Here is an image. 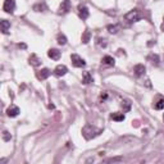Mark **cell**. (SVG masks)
Returning <instances> with one entry per match:
<instances>
[{
    "instance_id": "cell-17",
    "label": "cell",
    "mask_w": 164,
    "mask_h": 164,
    "mask_svg": "<svg viewBox=\"0 0 164 164\" xmlns=\"http://www.w3.org/2000/svg\"><path fill=\"white\" fill-rule=\"evenodd\" d=\"M148 60H150V62L153 63V64H159V60H160V58H159V55L158 54H150L149 57H148Z\"/></svg>"
},
{
    "instance_id": "cell-21",
    "label": "cell",
    "mask_w": 164,
    "mask_h": 164,
    "mask_svg": "<svg viewBox=\"0 0 164 164\" xmlns=\"http://www.w3.org/2000/svg\"><path fill=\"white\" fill-rule=\"evenodd\" d=\"M118 30H119V26L118 24H110V26H108V31L110 33H117Z\"/></svg>"
},
{
    "instance_id": "cell-7",
    "label": "cell",
    "mask_w": 164,
    "mask_h": 164,
    "mask_svg": "<svg viewBox=\"0 0 164 164\" xmlns=\"http://www.w3.org/2000/svg\"><path fill=\"white\" fill-rule=\"evenodd\" d=\"M89 14H90V12H89L87 8H86L85 5H82V4H80L78 5V15L81 17L82 19H86L89 17Z\"/></svg>"
},
{
    "instance_id": "cell-12",
    "label": "cell",
    "mask_w": 164,
    "mask_h": 164,
    "mask_svg": "<svg viewBox=\"0 0 164 164\" xmlns=\"http://www.w3.org/2000/svg\"><path fill=\"white\" fill-rule=\"evenodd\" d=\"M28 60H30V64L33 65V67H39L41 64V60L39 59V57L36 54H31V57H30Z\"/></svg>"
},
{
    "instance_id": "cell-19",
    "label": "cell",
    "mask_w": 164,
    "mask_h": 164,
    "mask_svg": "<svg viewBox=\"0 0 164 164\" xmlns=\"http://www.w3.org/2000/svg\"><path fill=\"white\" fill-rule=\"evenodd\" d=\"M154 108L157 109V110H162V109H164V99H159V100L154 104Z\"/></svg>"
},
{
    "instance_id": "cell-23",
    "label": "cell",
    "mask_w": 164,
    "mask_h": 164,
    "mask_svg": "<svg viewBox=\"0 0 164 164\" xmlns=\"http://www.w3.org/2000/svg\"><path fill=\"white\" fill-rule=\"evenodd\" d=\"M90 41V31H85V33L82 35V42L83 44H87Z\"/></svg>"
},
{
    "instance_id": "cell-5",
    "label": "cell",
    "mask_w": 164,
    "mask_h": 164,
    "mask_svg": "<svg viewBox=\"0 0 164 164\" xmlns=\"http://www.w3.org/2000/svg\"><path fill=\"white\" fill-rule=\"evenodd\" d=\"M71 11V2L69 0H63L59 6V14H65Z\"/></svg>"
},
{
    "instance_id": "cell-13",
    "label": "cell",
    "mask_w": 164,
    "mask_h": 164,
    "mask_svg": "<svg viewBox=\"0 0 164 164\" xmlns=\"http://www.w3.org/2000/svg\"><path fill=\"white\" fill-rule=\"evenodd\" d=\"M101 62H103V64H105V65H109V67H113L114 65V59H113V57H110V55H105L104 58L101 59Z\"/></svg>"
},
{
    "instance_id": "cell-22",
    "label": "cell",
    "mask_w": 164,
    "mask_h": 164,
    "mask_svg": "<svg viewBox=\"0 0 164 164\" xmlns=\"http://www.w3.org/2000/svg\"><path fill=\"white\" fill-rule=\"evenodd\" d=\"M122 108H123V111H128L129 109H131V103H129L128 100H123L122 101Z\"/></svg>"
},
{
    "instance_id": "cell-4",
    "label": "cell",
    "mask_w": 164,
    "mask_h": 164,
    "mask_svg": "<svg viewBox=\"0 0 164 164\" xmlns=\"http://www.w3.org/2000/svg\"><path fill=\"white\" fill-rule=\"evenodd\" d=\"M71 60H72V64L77 68H81V67H85V60L80 57V55H77V54H72L71 57Z\"/></svg>"
},
{
    "instance_id": "cell-10",
    "label": "cell",
    "mask_w": 164,
    "mask_h": 164,
    "mask_svg": "<svg viewBox=\"0 0 164 164\" xmlns=\"http://www.w3.org/2000/svg\"><path fill=\"white\" fill-rule=\"evenodd\" d=\"M48 57L50 59H53V60H58L60 58V51L58 49H50L48 51Z\"/></svg>"
},
{
    "instance_id": "cell-2",
    "label": "cell",
    "mask_w": 164,
    "mask_h": 164,
    "mask_svg": "<svg viewBox=\"0 0 164 164\" xmlns=\"http://www.w3.org/2000/svg\"><path fill=\"white\" fill-rule=\"evenodd\" d=\"M140 18H141V15H140V13H139V11H137V9L128 12L124 15V19L128 21V22H137V21H140Z\"/></svg>"
},
{
    "instance_id": "cell-15",
    "label": "cell",
    "mask_w": 164,
    "mask_h": 164,
    "mask_svg": "<svg viewBox=\"0 0 164 164\" xmlns=\"http://www.w3.org/2000/svg\"><path fill=\"white\" fill-rule=\"evenodd\" d=\"M110 118L116 120V122H122V120H124V114L123 113H113V114H110Z\"/></svg>"
},
{
    "instance_id": "cell-16",
    "label": "cell",
    "mask_w": 164,
    "mask_h": 164,
    "mask_svg": "<svg viewBox=\"0 0 164 164\" xmlns=\"http://www.w3.org/2000/svg\"><path fill=\"white\" fill-rule=\"evenodd\" d=\"M46 9H48V8H46L45 3H39V4L33 5V11H35V12H45Z\"/></svg>"
},
{
    "instance_id": "cell-3",
    "label": "cell",
    "mask_w": 164,
    "mask_h": 164,
    "mask_svg": "<svg viewBox=\"0 0 164 164\" xmlns=\"http://www.w3.org/2000/svg\"><path fill=\"white\" fill-rule=\"evenodd\" d=\"M3 9L6 13H13L15 9V0H5L3 4Z\"/></svg>"
},
{
    "instance_id": "cell-18",
    "label": "cell",
    "mask_w": 164,
    "mask_h": 164,
    "mask_svg": "<svg viewBox=\"0 0 164 164\" xmlns=\"http://www.w3.org/2000/svg\"><path fill=\"white\" fill-rule=\"evenodd\" d=\"M82 82H83L85 85H89V83H91V82H92V77H91V74H90L89 72H85V73H83Z\"/></svg>"
},
{
    "instance_id": "cell-1",
    "label": "cell",
    "mask_w": 164,
    "mask_h": 164,
    "mask_svg": "<svg viewBox=\"0 0 164 164\" xmlns=\"http://www.w3.org/2000/svg\"><path fill=\"white\" fill-rule=\"evenodd\" d=\"M100 132H101V129L95 128V127L91 126V124H86V126L83 127V129H82V133H83V136H85L87 140L92 139V137H95V136H98Z\"/></svg>"
},
{
    "instance_id": "cell-27",
    "label": "cell",
    "mask_w": 164,
    "mask_h": 164,
    "mask_svg": "<svg viewBox=\"0 0 164 164\" xmlns=\"http://www.w3.org/2000/svg\"><path fill=\"white\" fill-rule=\"evenodd\" d=\"M163 119H164V117H163Z\"/></svg>"
},
{
    "instance_id": "cell-6",
    "label": "cell",
    "mask_w": 164,
    "mask_h": 164,
    "mask_svg": "<svg viewBox=\"0 0 164 164\" xmlns=\"http://www.w3.org/2000/svg\"><path fill=\"white\" fill-rule=\"evenodd\" d=\"M50 74H51V72H50V69H48V68H44V69H41V71H39V72L36 73L37 78H39V80H41V81L46 80Z\"/></svg>"
},
{
    "instance_id": "cell-11",
    "label": "cell",
    "mask_w": 164,
    "mask_h": 164,
    "mask_svg": "<svg viewBox=\"0 0 164 164\" xmlns=\"http://www.w3.org/2000/svg\"><path fill=\"white\" fill-rule=\"evenodd\" d=\"M55 74L57 76H59V77H62V76H64L67 72H68V69H67V67L65 65H63V64H59V65H57V68H55Z\"/></svg>"
},
{
    "instance_id": "cell-25",
    "label": "cell",
    "mask_w": 164,
    "mask_h": 164,
    "mask_svg": "<svg viewBox=\"0 0 164 164\" xmlns=\"http://www.w3.org/2000/svg\"><path fill=\"white\" fill-rule=\"evenodd\" d=\"M11 137H12V136H11V133L8 132V131H4V132H3V140H4V141H9Z\"/></svg>"
},
{
    "instance_id": "cell-26",
    "label": "cell",
    "mask_w": 164,
    "mask_h": 164,
    "mask_svg": "<svg viewBox=\"0 0 164 164\" xmlns=\"http://www.w3.org/2000/svg\"><path fill=\"white\" fill-rule=\"evenodd\" d=\"M160 28H162V31H164V19H163V23H162V26H160Z\"/></svg>"
},
{
    "instance_id": "cell-8",
    "label": "cell",
    "mask_w": 164,
    "mask_h": 164,
    "mask_svg": "<svg viewBox=\"0 0 164 164\" xmlns=\"http://www.w3.org/2000/svg\"><path fill=\"white\" fill-rule=\"evenodd\" d=\"M145 71H146V68H145L144 64H136V65L133 67V72H135V74H136L137 77L144 76V74H145Z\"/></svg>"
},
{
    "instance_id": "cell-20",
    "label": "cell",
    "mask_w": 164,
    "mask_h": 164,
    "mask_svg": "<svg viewBox=\"0 0 164 164\" xmlns=\"http://www.w3.org/2000/svg\"><path fill=\"white\" fill-rule=\"evenodd\" d=\"M58 44L59 45H65L67 44V37L63 35V33H59L58 35Z\"/></svg>"
},
{
    "instance_id": "cell-24",
    "label": "cell",
    "mask_w": 164,
    "mask_h": 164,
    "mask_svg": "<svg viewBox=\"0 0 164 164\" xmlns=\"http://www.w3.org/2000/svg\"><path fill=\"white\" fill-rule=\"evenodd\" d=\"M96 44L100 46V48H107V40L105 39H101V37H99L98 39V41H96Z\"/></svg>"
},
{
    "instance_id": "cell-9",
    "label": "cell",
    "mask_w": 164,
    "mask_h": 164,
    "mask_svg": "<svg viewBox=\"0 0 164 164\" xmlns=\"http://www.w3.org/2000/svg\"><path fill=\"white\" fill-rule=\"evenodd\" d=\"M6 114L9 116V117H12V118H14V117H17V116L19 114V108L15 107V105H11L9 108H8V110H6Z\"/></svg>"
},
{
    "instance_id": "cell-14",
    "label": "cell",
    "mask_w": 164,
    "mask_h": 164,
    "mask_svg": "<svg viewBox=\"0 0 164 164\" xmlns=\"http://www.w3.org/2000/svg\"><path fill=\"white\" fill-rule=\"evenodd\" d=\"M0 26H2L3 33H8V30L11 28V23L8 22L6 19H2V22H0Z\"/></svg>"
}]
</instances>
